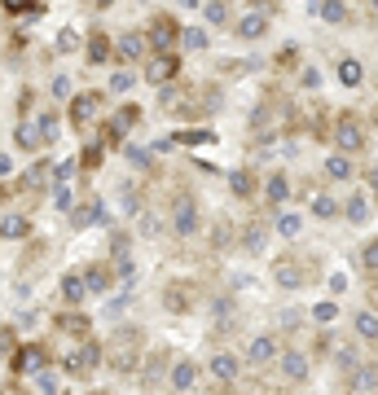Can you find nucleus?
Instances as JSON below:
<instances>
[{
    "label": "nucleus",
    "mask_w": 378,
    "mask_h": 395,
    "mask_svg": "<svg viewBox=\"0 0 378 395\" xmlns=\"http://www.w3.org/2000/svg\"><path fill=\"white\" fill-rule=\"evenodd\" d=\"M163 374H167V356H149L145 360V386H154Z\"/></svg>",
    "instance_id": "obj_30"
},
{
    "label": "nucleus",
    "mask_w": 378,
    "mask_h": 395,
    "mask_svg": "<svg viewBox=\"0 0 378 395\" xmlns=\"http://www.w3.org/2000/svg\"><path fill=\"white\" fill-rule=\"evenodd\" d=\"M0 228H5V237L14 242V237H22V233H27V220H22L18 211H5V224H0Z\"/></svg>",
    "instance_id": "obj_35"
},
{
    "label": "nucleus",
    "mask_w": 378,
    "mask_h": 395,
    "mask_svg": "<svg viewBox=\"0 0 378 395\" xmlns=\"http://www.w3.org/2000/svg\"><path fill=\"white\" fill-rule=\"evenodd\" d=\"M238 369H242V364H238V356H229V352L211 356V374H216L220 382H233V378H238Z\"/></svg>",
    "instance_id": "obj_19"
},
{
    "label": "nucleus",
    "mask_w": 378,
    "mask_h": 395,
    "mask_svg": "<svg viewBox=\"0 0 378 395\" xmlns=\"http://www.w3.org/2000/svg\"><path fill=\"white\" fill-rule=\"evenodd\" d=\"M194 382H198L194 360H176V364H172V386H176V391H194Z\"/></svg>",
    "instance_id": "obj_18"
},
{
    "label": "nucleus",
    "mask_w": 378,
    "mask_h": 395,
    "mask_svg": "<svg viewBox=\"0 0 378 395\" xmlns=\"http://www.w3.org/2000/svg\"><path fill=\"white\" fill-rule=\"evenodd\" d=\"M40 132H44V141H58V115H44L40 119Z\"/></svg>",
    "instance_id": "obj_44"
},
{
    "label": "nucleus",
    "mask_w": 378,
    "mask_h": 395,
    "mask_svg": "<svg viewBox=\"0 0 378 395\" xmlns=\"http://www.w3.org/2000/svg\"><path fill=\"white\" fill-rule=\"evenodd\" d=\"M172 36H181V31H176V22H172L167 14H154V18H149V31H145L149 48H159V53H167V48H172Z\"/></svg>",
    "instance_id": "obj_5"
},
{
    "label": "nucleus",
    "mask_w": 378,
    "mask_h": 395,
    "mask_svg": "<svg viewBox=\"0 0 378 395\" xmlns=\"http://www.w3.org/2000/svg\"><path fill=\"white\" fill-rule=\"evenodd\" d=\"M159 105H163V115H189L185 105H194V93H185V88H163V93H159Z\"/></svg>",
    "instance_id": "obj_14"
},
{
    "label": "nucleus",
    "mask_w": 378,
    "mask_h": 395,
    "mask_svg": "<svg viewBox=\"0 0 378 395\" xmlns=\"http://www.w3.org/2000/svg\"><path fill=\"white\" fill-rule=\"evenodd\" d=\"M357 334L369 338V342L378 338V316H374V312H357Z\"/></svg>",
    "instance_id": "obj_32"
},
{
    "label": "nucleus",
    "mask_w": 378,
    "mask_h": 395,
    "mask_svg": "<svg viewBox=\"0 0 378 395\" xmlns=\"http://www.w3.org/2000/svg\"><path fill=\"white\" fill-rule=\"evenodd\" d=\"M273 281L282 285V290H299V285H304V263L290 259V255H282V259L273 263Z\"/></svg>",
    "instance_id": "obj_7"
},
{
    "label": "nucleus",
    "mask_w": 378,
    "mask_h": 395,
    "mask_svg": "<svg viewBox=\"0 0 378 395\" xmlns=\"http://www.w3.org/2000/svg\"><path fill=\"white\" fill-rule=\"evenodd\" d=\"M172 228L181 237L198 233V202H194V194H176V202H172Z\"/></svg>",
    "instance_id": "obj_4"
},
{
    "label": "nucleus",
    "mask_w": 378,
    "mask_h": 395,
    "mask_svg": "<svg viewBox=\"0 0 378 395\" xmlns=\"http://www.w3.org/2000/svg\"><path fill=\"white\" fill-rule=\"evenodd\" d=\"M229 184H233V194H238V198H251V194H256V176H251V172H233V176H229Z\"/></svg>",
    "instance_id": "obj_29"
},
{
    "label": "nucleus",
    "mask_w": 378,
    "mask_h": 395,
    "mask_svg": "<svg viewBox=\"0 0 378 395\" xmlns=\"http://www.w3.org/2000/svg\"><path fill=\"white\" fill-rule=\"evenodd\" d=\"M181 44H185V48H207L211 40H207L203 26H185V31H181Z\"/></svg>",
    "instance_id": "obj_34"
},
{
    "label": "nucleus",
    "mask_w": 378,
    "mask_h": 395,
    "mask_svg": "<svg viewBox=\"0 0 378 395\" xmlns=\"http://www.w3.org/2000/svg\"><path fill=\"white\" fill-rule=\"evenodd\" d=\"M123 154H128L137 167H149V154H145V149H137V145H123Z\"/></svg>",
    "instance_id": "obj_46"
},
{
    "label": "nucleus",
    "mask_w": 378,
    "mask_h": 395,
    "mask_svg": "<svg viewBox=\"0 0 378 395\" xmlns=\"http://www.w3.org/2000/svg\"><path fill=\"white\" fill-rule=\"evenodd\" d=\"M137 110H141V105H123V110L110 119V127H106V141H123V137H128L132 123H137Z\"/></svg>",
    "instance_id": "obj_15"
},
{
    "label": "nucleus",
    "mask_w": 378,
    "mask_h": 395,
    "mask_svg": "<svg viewBox=\"0 0 378 395\" xmlns=\"http://www.w3.org/2000/svg\"><path fill=\"white\" fill-rule=\"evenodd\" d=\"M66 93H70V84H66V79L58 75V79H53V97H66Z\"/></svg>",
    "instance_id": "obj_49"
},
{
    "label": "nucleus",
    "mask_w": 378,
    "mask_h": 395,
    "mask_svg": "<svg viewBox=\"0 0 378 395\" xmlns=\"http://www.w3.org/2000/svg\"><path fill=\"white\" fill-rule=\"evenodd\" d=\"M264 31H268V14H264V9H251V14L238 18V36H242V40H260Z\"/></svg>",
    "instance_id": "obj_12"
},
{
    "label": "nucleus",
    "mask_w": 378,
    "mask_h": 395,
    "mask_svg": "<svg viewBox=\"0 0 378 395\" xmlns=\"http://www.w3.org/2000/svg\"><path fill=\"white\" fill-rule=\"evenodd\" d=\"M343 211H347V220H352V224H361V220L369 216V198H365V194H352Z\"/></svg>",
    "instance_id": "obj_26"
},
{
    "label": "nucleus",
    "mask_w": 378,
    "mask_h": 395,
    "mask_svg": "<svg viewBox=\"0 0 378 395\" xmlns=\"http://www.w3.org/2000/svg\"><path fill=\"white\" fill-rule=\"evenodd\" d=\"M313 321L330 325V321H335V303H317V307H313Z\"/></svg>",
    "instance_id": "obj_43"
},
{
    "label": "nucleus",
    "mask_w": 378,
    "mask_h": 395,
    "mask_svg": "<svg viewBox=\"0 0 378 395\" xmlns=\"http://www.w3.org/2000/svg\"><path fill=\"white\" fill-rule=\"evenodd\" d=\"M317 84H321V75H317V70L308 66V70H304V88H317Z\"/></svg>",
    "instance_id": "obj_48"
},
{
    "label": "nucleus",
    "mask_w": 378,
    "mask_h": 395,
    "mask_svg": "<svg viewBox=\"0 0 378 395\" xmlns=\"http://www.w3.org/2000/svg\"><path fill=\"white\" fill-rule=\"evenodd\" d=\"M172 75H176V58H172V53H159V58H149L145 79H149L154 88H172Z\"/></svg>",
    "instance_id": "obj_8"
},
{
    "label": "nucleus",
    "mask_w": 378,
    "mask_h": 395,
    "mask_svg": "<svg viewBox=\"0 0 378 395\" xmlns=\"http://www.w3.org/2000/svg\"><path fill=\"white\" fill-rule=\"evenodd\" d=\"M317 14H321L325 22H347V9H343V5H335V0H325V5H317Z\"/></svg>",
    "instance_id": "obj_38"
},
{
    "label": "nucleus",
    "mask_w": 378,
    "mask_h": 395,
    "mask_svg": "<svg viewBox=\"0 0 378 395\" xmlns=\"http://www.w3.org/2000/svg\"><path fill=\"white\" fill-rule=\"evenodd\" d=\"M277 233L295 242V237H299V216H277Z\"/></svg>",
    "instance_id": "obj_40"
},
{
    "label": "nucleus",
    "mask_w": 378,
    "mask_h": 395,
    "mask_svg": "<svg viewBox=\"0 0 378 395\" xmlns=\"http://www.w3.org/2000/svg\"><path fill=\"white\" fill-rule=\"evenodd\" d=\"M365 180H369V194H378V167H369V176H365Z\"/></svg>",
    "instance_id": "obj_50"
},
{
    "label": "nucleus",
    "mask_w": 378,
    "mask_h": 395,
    "mask_svg": "<svg viewBox=\"0 0 378 395\" xmlns=\"http://www.w3.org/2000/svg\"><path fill=\"white\" fill-rule=\"evenodd\" d=\"M14 141H18V149H40L44 132H40V123H27V119H22V123L14 127Z\"/></svg>",
    "instance_id": "obj_17"
},
{
    "label": "nucleus",
    "mask_w": 378,
    "mask_h": 395,
    "mask_svg": "<svg viewBox=\"0 0 378 395\" xmlns=\"http://www.w3.org/2000/svg\"><path fill=\"white\" fill-rule=\"evenodd\" d=\"M97 364H102V347H97L93 338H88V342H80V347H75V352L62 360V369H66V374H75V378H88Z\"/></svg>",
    "instance_id": "obj_3"
},
{
    "label": "nucleus",
    "mask_w": 378,
    "mask_h": 395,
    "mask_svg": "<svg viewBox=\"0 0 378 395\" xmlns=\"http://www.w3.org/2000/svg\"><path fill=\"white\" fill-rule=\"evenodd\" d=\"M62 295H66V303H80V299L88 295L84 273H66V277H62Z\"/></svg>",
    "instance_id": "obj_22"
},
{
    "label": "nucleus",
    "mask_w": 378,
    "mask_h": 395,
    "mask_svg": "<svg viewBox=\"0 0 378 395\" xmlns=\"http://www.w3.org/2000/svg\"><path fill=\"white\" fill-rule=\"evenodd\" d=\"M141 352V330H119L115 338H110V347H106V356H110V364L119 369V374H132L137 369V356Z\"/></svg>",
    "instance_id": "obj_1"
},
{
    "label": "nucleus",
    "mask_w": 378,
    "mask_h": 395,
    "mask_svg": "<svg viewBox=\"0 0 378 395\" xmlns=\"http://www.w3.org/2000/svg\"><path fill=\"white\" fill-rule=\"evenodd\" d=\"M48 176H53V163H36L27 176H22V189H31V194H36V189H44Z\"/></svg>",
    "instance_id": "obj_23"
},
{
    "label": "nucleus",
    "mask_w": 378,
    "mask_h": 395,
    "mask_svg": "<svg viewBox=\"0 0 378 395\" xmlns=\"http://www.w3.org/2000/svg\"><path fill=\"white\" fill-rule=\"evenodd\" d=\"M325 176H330V180H347L352 176L347 154H330V158H325Z\"/></svg>",
    "instance_id": "obj_25"
},
{
    "label": "nucleus",
    "mask_w": 378,
    "mask_h": 395,
    "mask_svg": "<svg viewBox=\"0 0 378 395\" xmlns=\"http://www.w3.org/2000/svg\"><path fill=\"white\" fill-rule=\"evenodd\" d=\"M282 374H286L290 382H304V378H308V360L299 356V352H282Z\"/></svg>",
    "instance_id": "obj_20"
},
{
    "label": "nucleus",
    "mask_w": 378,
    "mask_h": 395,
    "mask_svg": "<svg viewBox=\"0 0 378 395\" xmlns=\"http://www.w3.org/2000/svg\"><path fill=\"white\" fill-rule=\"evenodd\" d=\"M313 211H317L321 220H335V216H339V206H335L330 194H317V198H313Z\"/></svg>",
    "instance_id": "obj_36"
},
{
    "label": "nucleus",
    "mask_w": 378,
    "mask_h": 395,
    "mask_svg": "<svg viewBox=\"0 0 378 395\" xmlns=\"http://www.w3.org/2000/svg\"><path fill=\"white\" fill-rule=\"evenodd\" d=\"M361 268H365L369 277H378V237L361 246Z\"/></svg>",
    "instance_id": "obj_33"
},
{
    "label": "nucleus",
    "mask_w": 378,
    "mask_h": 395,
    "mask_svg": "<svg viewBox=\"0 0 378 395\" xmlns=\"http://www.w3.org/2000/svg\"><path fill=\"white\" fill-rule=\"evenodd\" d=\"M264 242H268V228H264L260 220H251V224L242 228V251H246V255H264Z\"/></svg>",
    "instance_id": "obj_16"
},
{
    "label": "nucleus",
    "mask_w": 378,
    "mask_h": 395,
    "mask_svg": "<svg viewBox=\"0 0 378 395\" xmlns=\"http://www.w3.org/2000/svg\"><path fill=\"white\" fill-rule=\"evenodd\" d=\"M106 281H110V273L102 268V263H93V268H84V285L93 290V295H102V290H106Z\"/></svg>",
    "instance_id": "obj_27"
},
{
    "label": "nucleus",
    "mask_w": 378,
    "mask_h": 395,
    "mask_svg": "<svg viewBox=\"0 0 378 395\" xmlns=\"http://www.w3.org/2000/svg\"><path fill=\"white\" fill-rule=\"evenodd\" d=\"M123 211H128V216H137V211H141V194L137 189H123Z\"/></svg>",
    "instance_id": "obj_45"
},
{
    "label": "nucleus",
    "mask_w": 378,
    "mask_h": 395,
    "mask_svg": "<svg viewBox=\"0 0 378 395\" xmlns=\"http://www.w3.org/2000/svg\"><path fill=\"white\" fill-rule=\"evenodd\" d=\"M264 198H268L273 206H282V202L290 198V180H286V176H268V180H264Z\"/></svg>",
    "instance_id": "obj_21"
},
{
    "label": "nucleus",
    "mask_w": 378,
    "mask_h": 395,
    "mask_svg": "<svg viewBox=\"0 0 378 395\" xmlns=\"http://www.w3.org/2000/svg\"><path fill=\"white\" fill-rule=\"evenodd\" d=\"M40 391L44 395H62V378L53 374V369H44V374H40Z\"/></svg>",
    "instance_id": "obj_39"
},
{
    "label": "nucleus",
    "mask_w": 378,
    "mask_h": 395,
    "mask_svg": "<svg viewBox=\"0 0 378 395\" xmlns=\"http://www.w3.org/2000/svg\"><path fill=\"white\" fill-rule=\"evenodd\" d=\"M58 325L66 330V334H88V321L80 312H66V316H58Z\"/></svg>",
    "instance_id": "obj_37"
},
{
    "label": "nucleus",
    "mask_w": 378,
    "mask_h": 395,
    "mask_svg": "<svg viewBox=\"0 0 378 395\" xmlns=\"http://www.w3.org/2000/svg\"><path fill=\"white\" fill-rule=\"evenodd\" d=\"M347 391L352 395H374L378 391V364H361L357 374L347 378Z\"/></svg>",
    "instance_id": "obj_11"
},
{
    "label": "nucleus",
    "mask_w": 378,
    "mask_h": 395,
    "mask_svg": "<svg viewBox=\"0 0 378 395\" xmlns=\"http://www.w3.org/2000/svg\"><path fill=\"white\" fill-rule=\"evenodd\" d=\"M246 360L256 364V369H264L268 360H282V352H277V338H273V334H260V338H251V352H246Z\"/></svg>",
    "instance_id": "obj_9"
},
{
    "label": "nucleus",
    "mask_w": 378,
    "mask_h": 395,
    "mask_svg": "<svg viewBox=\"0 0 378 395\" xmlns=\"http://www.w3.org/2000/svg\"><path fill=\"white\" fill-rule=\"evenodd\" d=\"M361 75H365V70H361V62H357V58H343V62H339V79H343L347 88H357V84H361Z\"/></svg>",
    "instance_id": "obj_28"
},
{
    "label": "nucleus",
    "mask_w": 378,
    "mask_h": 395,
    "mask_svg": "<svg viewBox=\"0 0 378 395\" xmlns=\"http://www.w3.org/2000/svg\"><path fill=\"white\" fill-rule=\"evenodd\" d=\"M335 145L343 149V154H357V149H365V123L352 115V110H343L339 119H335Z\"/></svg>",
    "instance_id": "obj_2"
},
{
    "label": "nucleus",
    "mask_w": 378,
    "mask_h": 395,
    "mask_svg": "<svg viewBox=\"0 0 378 395\" xmlns=\"http://www.w3.org/2000/svg\"><path fill=\"white\" fill-rule=\"evenodd\" d=\"M75 48H80V36H75L70 26H66V31L58 36V53H75Z\"/></svg>",
    "instance_id": "obj_42"
},
{
    "label": "nucleus",
    "mask_w": 378,
    "mask_h": 395,
    "mask_svg": "<svg viewBox=\"0 0 378 395\" xmlns=\"http://www.w3.org/2000/svg\"><path fill=\"white\" fill-rule=\"evenodd\" d=\"M207 22H229V9H224V5H207Z\"/></svg>",
    "instance_id": "obj_47"
},
{
    "label": "nucleus",
    "mask_w": 378,
    "mask_h": 395,
    "mask_svg": "<svg viewBox=\"0 0 378 395\" xmlns=\"http://www.w3.org/2000/svg\"><path fill=\"white\" fill-rule=\"evenodd\" d=\"M18 369H22V374H44V347H27V352H22L18 356Z\"/></svg>",
    "instance_id": "obj_24"
},
{
    "label": "nucleus",
    "mask_w": 378,
    "mask_h": 395,
    "mask_svg": "<svg viewBox=\"0 0 378 395\" xmlns=\"http://www.w3.org/2000/svg\"><path fill=\"white\" fill-rule=\"evenodd\" d=\"M132 84H137V75H132V70H119V75L110 79V93H128Z\"/></svg>",
    "instance_id": "obj_41"
},
{
    "label": "nucleus",
    "mask_w": 378,
    "mask_h": 395,
    "mask_svg": "<svg viewBox=\"0 0 378 395\" xmlns=\"http://www.w3.org/2000/svg\"><path fill=\"white\" fill-rule=\"evenodd\" d=\"M97 110H102V93H84V97H75V101H70V123L84 132V127L97 119Z\"/></svg>",
    "instance_id": "obj_6"
},
{
    "label": "nucleus",
    "mask_w": 378,
    "mask_h": 395,
    "mask_svg": "<svg viewBox=\"0 0 378 395\" xmlns=\"http://www.w3.org/2000/svg\"><path fill=\"white\" fill-rule=\"evenodd\" d=\"M145 48H149V40H145L141 31H128V36H119V40H115L119 62H137V58H145Z\"/></svg>",
    "instance_id": "obj_10"
},
{
    "label": "nucleus",
    "mask_w": 378,
    "mask_h": 395,
    "mask_svg": "<svg viewBox=\"0 0 378 395\" xmlns=\"http://www.w3.org/2000/svg\"><path fill=\"white\" fill-rule=\"evenodd\" d=\"M70 224H75V228H88V224H106V211H102V202H97V198L80 202V206H75V216H70Z\"/></svg>",
    "instance_id": "obj_13"
},
{
    "label": "nucleus",
    "mask_w": 378,
    "mask_h": 395,
    "mask_svg": "<svg viewBox=\"0 0 378 395\" xmlns=\"http://www.w3.org/2000/svg\"><path fill=\"white\" fill-rule=\"evenodd\" d=\"M374 127H378V115H374Z\"/></svg>",
    "instance_id": "obj_51"
},
{
    "label": "nucleus",
    "mask_w": 378,
    "mask_h": 395,
    "mask_svg": "<svg viewBox=\"0 0 378 395\" xmlns=\"http://www.w3.org/2000/svg\"><path fill=\"white\" fill-rule=\"evenodd\" d=\"M110 58V40L106 36H88V62H106Z\"/></svg>",
    "instance_id": "obj_31"
}]
</instances>
